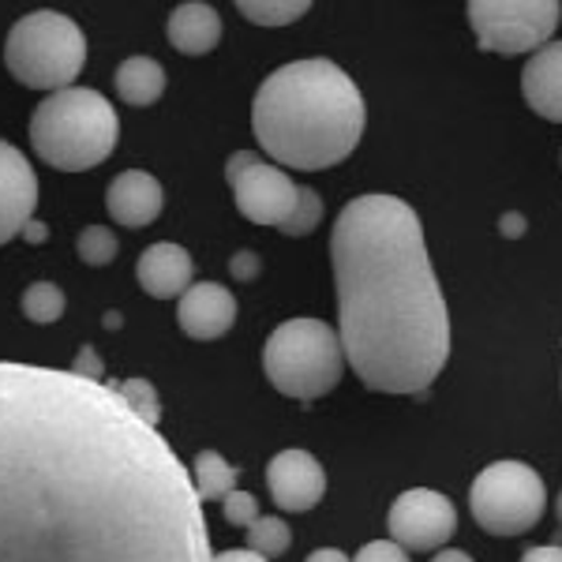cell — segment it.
Listing matches in <instances>:
<instances>
[{"label":"cell","mask_w":562,"mask_h":562,"mask_svg":"<svg viewBox=\"0 0 562 562\" xmlns=\"http://www.w3.org/2000/svg\"><path fill=\"white\" fill-rule=\"evenodd\" d=\"M0 562H214L169 439L79 371L0 360Z\"/></svg>","instance_id":"cell-1"},{"label":"cell","mask_w":562,"mask_h":562,"mask_svg":"<svg viewBox=\"0 0 562 562\" xmlns=\"http://www.w3.org/2000/svg\"><path fill=\"white\" fill-rule=\"evenodd\" d=\"M338 338L375 394H424L450 360V312L405 199L371 192L341 206L330 233Z\"/></svg>","instance_id":"cell-2"},{"label":"cell","mask_w":562,"mask_h":562,"mask_svg":"<svg viewBox=\"0 0 562 562\" xmlns=\"http://www.w3.org/2000/svg\"><path fill=\"white\" fill-rule=\"evenodd\" d=\"M364 124L368 105L360 87L326 57L270 71L251 102V132L262 154L304 173L346 161L364 139Z\"/></svg>","instance_id":"cell-3"},{"label":"cell","mask_w":562,"mask_h":562,"mask_svg":"<svg viewBox=\"0 0 562 562\" xmlns=\"http://www.w3.org/2000/svg\"><path fill=\"white\" fill-rule=\"evenodd\" d=\"M116 143H121V116L102 90H57L31 116L34 154L60 173H87L102 166Z\"/></svg>","instance_id":"cell-4"},{"label":"cell","mask_w":562,"mask_h":562,"mask_svg":"<svg viewBox=\"0 0 562 562\" xmlns=\"http://www.w3.org/2000/svg\"><path fill=\"white\" fill-rule=\"evenodd\" d=\"M262 371L270 386L296 402H315L330 394L346 375V349L330 323L289 319L262 346Z\"/></svg>","instance_id":"cell-5"},{"label":"cell","mask_w":562,"mask_h":562,"mask_svg":"<svg viewBox=\"0 0 562 562\" xmlns=\"http://www.w3.org/2000/svg\"><path fill=\"white\" fill-rule=\"evenodd\" d=\"M4 65L15 83L31 90H68L76 87L87 65V34L65 12H31L8 31Z\"/></svg>","instance_id":"cell-6"},{"label":"cell","mask_w":562,"mask_h":562,"mask_svg":"<svg viewBox=\"0 0 562 562\" xmlns=\"http://www.w3.org/2000/svg\"><path fill=\"white\" fill-rule=\"evenodd\" d=\"M548 506V487L525 461H492L469 487V510L492 537H521L540 525Z\"/></svg>","instance_id":"cell-7"},{"label":"cell","mask_w":562,"mask_h":562,"mask_svg":"<svg viewBox=\"0 0 562 562\" xmlns=\"http://www.w3.org/2000/svg\"><path fill=\"white\" fill-rule=\"evenodd\" d=\"M465 15L480 49L518 57L551 42L562 20V4L559 0H473Z\"/></svg>","instance_id":"cell-8"},{"label":"cell","mask_w":562,"mask_h":562,"mask_svg":"<svg viewBox=\"0 0 562 562\" xmlns=\"http://www.w3.org/2000/svg\"><path fill=\"white\" fill-rule=\"evenodd\" d=\"M225 180L237 195V211L256 225L281 229L293 217L296 199H301V184H293L285 169L270 166L251 150H237L225 161Z\"/></svg>","instance_id":"cell-9"},{"label":"cell","mask_w":562,"mask_h":562,"mask_svg":"<svg viewBox=\"0 0 562 562\" xmlns=\"http://www.w3.org/2000/svg\"><path fill=\"white\" fill-rule=\"evenodd\" d=\"M390 540L405 551H442V543L458 532V510L442 492L409 487L394 498L386 514Z\"/></svg>","instance_id":"cell-10"},{"label":"cell","mask_w":562,"mask_h":562,"mask_svg":"<svg viewBox=\"0 0 562 562\" xmlns=\"http://www.w3.org/2000/svg\"><path fill=\"white\" fill-rule=\"evenodd\" d=\"M267 487L270 498L289 514L315 510L326 495V473L307 450H281L267 465Z\"/></svg>","instance_id":"cell-11"},{"label":"cell","mask_w":562,"mask_h":562,"mask_svg":"<svg viewBox=\"0 0 562 562\" xmlns=\"http://www.w3.org/2000/svg\"><path fill=\"white\" fill-rule=\"evenodd\" d=\"M38 177L20 147L0 139V244L15 240L34 222Z\"/></svg>","instance_id":"cell-12"},{"label":"cell","mask_w":562,"mask_h":562,"mask_svg":"<svg viewBox=\"0 0 562 562\" xmlns=\"http://www.w3.org/2000/svg\"><path fill=\"white\" fill-rule=\"evenodd\" d=\"M177 323L188 338L214 341L233 330L237 323V296L217 281H195L177 304Z\"/></svg>","instance_id":"cell-13"},{"label":"cell","mask_w":562,"mask_h":562,"mask_svg":"<svg viewBox=\"0 0 562 562\" xmlns=\"http://www.w3.org/2000/svg\"><path fill=\"white\" fill-rule=\"evenodd\" d=\"M161 206H166V192H161L158 177L143 173V169H128L105 188V211L124 229H147L158 222Z\"/></svg>","instance_id":"cell-14"},{"label":"cell","mask_w":562,"mask_h":562,"mask_svg":"<svg viewBox=\"0 0 562 562\" xmlns=\"http://www.w3.org/2000/svg\"><path fill=\"white\" fill-rule=\"evenodd\" d=\"M135 278H139V289L154 301H173V296H184L188 289L195 285V262L180 244H150L147 251L135 262Z\"/></svg>","instance_id":"cell-15"},{"label":"cell","mask_w":562,"mask_h":562,"mask_svg":"<svg viewBox=\"0 0 562 562\" xmlns=\"http://www.w3.org/2000/svg\"><path fill=\"white\" fill-rule=\"evenodd\" d=\"M521 94L537 116L562 124V42H548L521 71Z\"/></svg>","instance_id":"cell-16"},{"label":"cell","mask_w":562,"mask_h":562,"mask_svg":"<svg viewBox=\"0 0 562 562\" xmlns=\"http://www.w3.org/2000/svg\"><path fill=\"white\" fill-rule=\"evenodd\" d=\"M166 34L173 42V49L184 53V57H206L222 42V15L203 0H184L169 15Z\"/></svg>","instance_id":"cell-17"},{"label":"cell","mask_w":562,"mask_h":562,"mask_svg":"<svg viewBox=\"0 0 562 562\" xmlns=\"http://www.w3.org/2000/svg\"><path fill=\"white\" fill-rule=\"evenodd\" d=\"M116 94L124 105L147 109L166 94V68L154 57H128L116 68Z\"/></svg>","instance_id":"cell-18"},{"label":"cell","mask_w":562,"mask_h":562,"mask_svg":"<svg viewBox=\"0 0 562 562\" xmlns=\"http://www.w3.org/2000/svg\"><path fill=\"white\" fill-rule=\"evenodd\" d=\"M237 476H240V469L229 465L217 450H199L195 461H192V484H195V492L203 503L237 492Z\"/></svg>","instance_id":"cell-19"},{"label":"cell","mask_w":562,"mask_h":562,"mask_svg":"<svg viewBox=\"0 0 562 562\" xmlns=\"http://www.w3.org/2000/svg\"><path fill=\"white\" fill-rule=\"evenodd\" d=\"M237 12L256 26H289L312 12L307 0H237Z\"/></svg>","instance_id":"cell-20"},{"label":"cell","mask_w":562,"mask_h":562,"mask_svg":"<svg viewBox=\"0 0 562 562\" xmlns=\"http://www.w3.org/2000/svg\"><path fill=\"white\" fill-rule=\"evenodd\" d=\"M65 293H60V285H53V281H34L31 289L23 293V315L31 323H57L60 315H65Z\"/></svg>","instance_id":"cell-21"},{"label":"cell","mask_w":562,"mask_h":562,"mask_svg":"<svg viewBox=\"0 0 562 562\" xmlns=\"http://www.w3.org/2000/svg\"><path fill=\"white\" fill-rule=\"evenodd\" d=\"M76 251L87 267H109L116 259V251H121V244H116L113 229H105V225H87L76 240Z\"/></svg>","instance_id":"cell-22"},{"label":"cell","mask_w":562,"mask_h":562,"mask_svg":"<svg viewBox=\"0 0 562 562\" xmlns=\"http://www.w3.org/2000/svg\"><path fill=\"white\" fill-rule=\"evenodd\" d=\"M289 543H293V532H289V525L281 518H259L248 529V551H256L262 559L289 551Z\"/></svg>","instance_id":"cell-23"},{"label":"cell","mask_w":562,"mask_h":562,"mask_svg":"<svg viewBox=\"0 0 562 562\" xmlns=\"http://www.w3.org/2000/svg\"><path fill=\"white\" fill-rule=\"evenodd\" d=\"M113 386H116V394H121L124 402L143 416V420L158 428L161 424V397H158V390H154V383H147V379H124V383H113Z\"/></svg>","instance_id":"cell-24"},{"label":"cell","mask_w":562,"mask_h":562,"mask_svg":"<svg viewBox=\"0 0 562 562\" xmlns=\"http://www.w3.org/2000/svg\"><path fill=\"white\" fill-rule=\"evenodd\" d=\"M323 222V199L315 188H304L301 184V199H296V211L289 217L285 225H281L278 233H285V237H307V233H315V225Z\"/></svg>","instance_id":"cell-25"},{"label":"cell","mask_w":562,"mask_h":562,"mask_svg":"<svg viewBox=\"0 0 562 562\" xmlns=\"http://www.w3.org/2000/svg\"><path fill=\"white\" fill-rule=\"evenodd\" d=\"M222 514L229 525L251 529V525L259 521V503H256V495H248V492H233V495L222 498Z\"/></svg>","instance_id":"cell-26"},{"label":"cell","mask_w":562,"mask_h":562,"mask_svg":"<svg viewBox=\"0 0 562 562\" xmlns=\"http://www.w3.org/2000/svg\"><path fill=\"white\" fill-rule=\"evenodd\" d=\"M352 562H409V551L394 540H371L357 551Z\"/></svg>","instance_id":"cell-27"},{"label":"cell","mask_w":562,"mask_h":562,"mask_svg":"<svg viewBox=\"0 0 562 562\" xmlns=\"http://www.w3.org/2000/svg\"><path fill=\"white\" fill-rule=\"evenodd\" d=\"M229 270H233V278H240V281L259 278V256L256 251H237V256L229 259Z\"/></svg>","instance_id":"cell-28"},{"label":"cell","mask_w":562,"mask_h":562,"mask_svg":"<svg viewBox=\"0 0 562 562\" xmlns=\"http://www.w3.org/2000/svg\"><path fill=\"white\" fill-rule=\"evenodd\" d=\"M521 562H562V548L559 543H543V548H529L521 555Z\"/></svg>","instance_id":"cell-29"},{"label":"cell","mask_w":562,"mask_h":562,"mask_svg":"<svg viewBox=\"0 0 562 562\" xmlns=\"http://www.w3.org/2000/svg\"><path fill=\"white\" fill-rule=\"evenodd\" d=\"M71 371H79V375H90V379H102V360H98L90 349H83L76 357V368H71Z\"/></svg>","instance_id":"cell-30"},{"label":"cell","mask_w":562,"mask_h":562,"mask_svg":"<svg viewBox=\"0 0 562 562\" xmlns=\"http://www.w3.org/2000/svg\"><path fill=\"white\" fill-rule=\"evenodd\" d=\"M498 233H503V237H510V240H518L525 233V217L518 211L503 214V217H498Z\"/></svg>","instance_id":"cell-31"},{"label":"cell","mask_w":562,"mask_h":562,"mask_svg":"<svg viewBox=\"0 0 562 562\" xmlns=\"http://www.w3.org/2000/svg\"><path fill=\"white\" fill-rule=\"evenodd\" d=\"M214 562H270V559H262L248 548H233V551H214Z\"/></svg>","instance_id":"cell-32"},{"label":"cell","mask_w":562,"mask_h":562,"mask_svg":"<svg viewBox=\"0 0 562 562\" xmlns=\"http://www.w3.org/2000/svg\"><path fill=\"white\" fill-rule=\"evenodd\" d=\"M307 562H352L346 551H338V548H319V551H312L307 555Z\"/></svg>","instance_id":"cell-33"},{"label":"cell","mask_w":562,"mask_h":562,"mask_svg":"<svg viewBox=\"0 0 562 562\" xmlns=\"http://www.w3.org/2000/svg\"><path fill=\"white\" fill-rule=\"evenodd\" d=\"M431 562H476V559L465 555V551H458V548H442L439 555H431Z\"/></svg>","instance_id":"cell-34"},{"label":"cell","mask_w":562,"mask_h":562,"mask_svg":"<svg viewBox=\"0 0 562 562\" xmlns=\"http://www.w3.org/2000/svg\"><path fill=\"white\" fill-rule=\"evenodd\" d=\"M23 237H26V240H42V237H45L42 222H31V225H26V229H23Z\"/></svg>","instance_id":"cell-35"},{"label":"cell","mask_w":562,"mask_h":562,"mask_svg":"<svg viewBox=\"0 0 562 562\" xmlns=\"http://www.w3.org/2000/svg\"><path fill=\"white\" fill-rule=\"evenodd\" d=\"M559 525H562V495H559Z\"/></svg>","instance_id":"cell-36"}]
</instances>
